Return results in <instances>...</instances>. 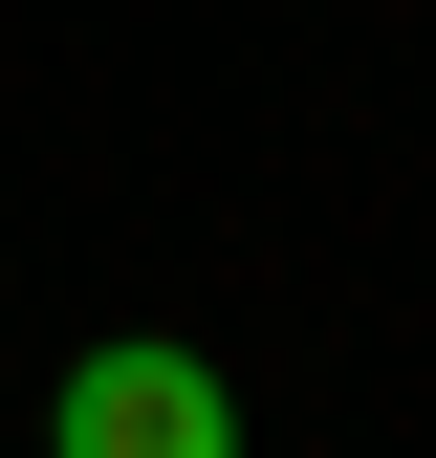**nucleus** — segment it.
Instances as JSON below:
<instances>
[{"label":"nucleus","mask_w":436,"mask_h":458,"mask_svg":"<svg viewBox=\"0 0 436 458\" xmlns=\"http://www.w3.org/2000/svg\"><path fill=\"white\" fill-rule=\"evenodd\" d=\"M44 458H240V393L131 327V350H88L66 393H44Z\"/></svg>","instance_id":"f257e3e1"}]
</instances>
